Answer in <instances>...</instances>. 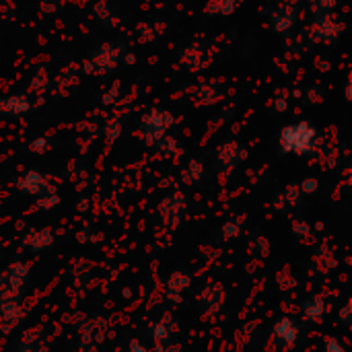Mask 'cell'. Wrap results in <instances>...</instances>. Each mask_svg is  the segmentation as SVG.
<instances>
[{
	"label": "cell",
	"mask_w": 352,
	"mask_h": 352,
	"mask_svg": "<svg viewBox=\"0 0 352 352\" xmlns=\"http://www.w3.org/2000/svg\"><path fill=\"white\" fill-rule=\"evenodd\" d=\"M274 338L280 346H293L299 340V326L293 317H280L274 324Z\"/></svg>",
	"instance_id": "6da1fadb"
},
{
	"label": "cell",
	"mask_w": 352,
	"mask_h": 352,
	"mask_svg": "<svg viewBox=\"0 0 352 352\" xmlns=\"http://www.w3.org/2000/svg\"><path fill=\"white\" fill-rule=\"evenodd\" d=\"M25 278H27V266L25 264H13L7 274H5V282H7V297L9 293L13 291V295H19L21 286L25 284Z\"/></svg>",
	"instance_id": "7a4b0ae2"
},
{
	"label": "cell",
	"mask_w": 352,
	"mask_h": 352,
	"mask_svg": "<svg viewBox=\"0 0 352 352\" xmlns=\"http://www.w3.org/2000/svg\"><path fill=\"white\" fill-rule=\"evenodd\" d=\"M303 315L313 324H322V319L326 317V301L317 295L307 299L303 305Z\"/></svg>",
	"instance_id": "3957f363"
},
{
	"label": "cell",
	"mask_w": 352,
	"mask_h": 352,
	"mask_svg": "<svg viewBox=\"0 0 352 352\" xmlns=\"http://www.w3.org/2000/svg\"><path fill=\"white\" fill-rule=\"evenodd\" d=\"M198 301H200V307L204 311H216L222 305V286L214 284V286L204 289V293H200Z\"/></svg>",
	"instance_id": "277c9868"
},
{
	"label": "cell",
	"mask_w": 352,
	"mask_h": 352,
	"mask_svg": "<svg viewBox=\"0 0 352 352\" xmlns=\"http://www.w3.org/2000/svg\"><path fill=\"white\" fill-rule=\"evenodd\" d=\"M189 282H191V278L187 276V274H183V272H173L171 276H169V280H167V293H169V297L175 299V301H179L181 293L189 286Z\"/></svg>",
	"instance_id": "5b68a950"
},
{
	"label": "cell",
	"mask_w": 352,
	"mask_h": 352,
	"mask_svg": "<svg viewBox=\"0 0 352 352\" xmlns=\"http://www.w3.org/2000/svg\"><path fill=\"white\" fill-rule=\"evenodd\" d=\"M171 330H173V317L171 315H165L161 322H156L152 326V340L159 344V346H163L165 342L171 340Z\"/></svg>",
	"instance_id": "8992f818"
},
{
	"label": "cell",
	"mask_w": 352,
	"mask_h": 352,
	"mask_svg": "<svg viewBox=\"0 0 352 352\" xmlns=\"http://www.w3.org/2000/svg\"><path fill=\"white\" fill-rule=\"evenodd\" d=\"M326 352H346V348L338 338L330 336V338H326Z\"/></svg>",
	"instance_id": "52a82bcc"
},
{
	"label": "cell",
	"mask_w": 352,
	"mask_h": 352,
	"mask_svg": "<svg viewBox=\"0 0 352 352\" xmlns=\"http://www.w3.org/2000/svg\"><path fill=\"white\" fill-rule=\"evenodd\" d=\"M128 352H148V350H146V346H144L142 342L132 340V342H130V348H128Z\"/></svg>",
	"instance_id": "ba28073f"
},
{
	"label": "cell",
	"mask_w": 352,
	"mask_h": 352,
	"mask_svg": "<svg viewBox=\"0 0 352 352\" xmlns=\"http://www.w3.org/2000/svg\"><path fill=\"white\" fill-rule=\"evenodd\" d=\"M340 317H342V324H344V326H348V324H350V305H348V303L342 307V311H340Z\"/></svg>",
	"instance_id": "9c48e42d"
}]
</instances>
